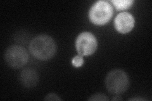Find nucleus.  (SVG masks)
<instances>
[{"mask_svg":"<svg viewBox=\"0 0 152 101\" xmlns=\"http://www.w3.org/2000/svg\"><path fill=\"white\" fill-rule=\"evenodd\" d=\"M29 51L33 57L41 61L51 59L56 52V45L52 38L45 34L35 37L30 42Z\"/></svg>","mask_w":152,"mask_h":101,"instance_id":"f257e3e1","label":"nucleus"},{"mask_svg":"<svg viewBox=\"0 0 152 101\" xmlns=\"http://www.w3.org/2000/svg\"><path fill=\"white\" fill-rule=\"evenodd\" d=\"M105 86L109 93L120 95L126 92L129 88V79L123 70H114L107 75Z\"/></svg>","mask_w":152,"mask_h":101,"instance_id":"f03ea898","label":"nucleus"},{"mask_svg":"<svg viewBox=\"0 0 152 101\" xmlns=\"http://www.w3.org/2000/svg\"><path fill=\"white\" fill-rule=\"evenodd\" d=\"M113 15V8L110 4L105 1H98L90 9L89 16L95 25H103L110 20Z\"/></svg>","mask_w":152,"mask_h":101,"instance_id":"7ed1b4c3","label":"nucleus"},{"mask_svg":"<svg viewBox=\"0 0 152 101\" xmlns=\"http://www.w3.org/2000/svg\"><path fill=\"white\" fill-rule=\"evenodd\" d=\"M4 56L7 63L13 68H22L27 63L28 59V55L25 48L17 45L8 47Z\"/></svg>","mask_w":152,"mask_h":101,"instance_id":"20e7f679","label":"nucleus"},{"mask_svg":"<svg viewBox=\"0 0 152 101\" xmlns=\"http://www.w3.org/2000/svg\"><path fill=\"white\" fill-rule=\"evenodd\" d=\"M98 42L96 37L90 32H83L77 37L75 47L80 56L93 54L97 49Z\"/></svg>","mask_w":152,"mask_h":101,"instance_id":"39448f33","label":"nucleus"},{"mask_svg":"<svg viewBox=\"0 0 152 101\" xmlns=\"http://www.w3.org/2000/svg\"><path fill=\"white\" fill-rule=\"evenodd\" d=\"M134 18L127 12H123L116 17L114 24L116 30L122 33L130 32L134 26Z\"/></svg>","mask_w":152,"mask_h":101,"instance_id":"423d86ee","label":"nucleus"},{"mask_svg":"<svg viewBox=\"0 0 152 101\" xmlns=\"http://www.w3.org/2000/svg\"><path fill=\"white\" fill-rule=\"evenodd\" d=\"M19 78L21 84L26 88L34 87L39 81V75L37 72L31 68H27L22 70Z\"/></svg>","mask_w":152,"mask_h":101,"instance_id":"0eeeda50","label":"nucleus"},{"mask_svg":"<svg viewBox=\"0 0 152 101\" xmlns=\"http://www.w3.org/2000/svg\"><path fill=\"white\" fill-rule=\"evenodd\" d=\"M112 3L117 10H124L129 8L134 1L132 0H112Z\"/></svg>","mask_w":152,"mask_h":101,"instance_id":"6e6552de","label":"nucleus"},{"mask_svg":"<svg viewBox=\"0 0 152 101\" xmlns=\"http://www.w3.org/2000/svg\"><path fill=\"white\" fill-rule=\"evenodd\" d=\"M88 100H92V101H108L109 99L107 96L102 93H96L90 97Z\"/></svg>","mask_w":152,"mask_h":101,"instance_id":"1a4fd4ad","label":"nucleus"},{"mask_svg":"<svg viewBox=\"0 0 152 101\" xmlns=\"http://www.w3.org/2000/svg\"><path fill=\"white\" fill-rule=\"evenodd\" d=\"M72 65L75 67H77V68H78V67L83 66V65L84 63V60L82 56H80V55L76 56L72 59Z\"/></svg>","mask_w":152,"mask_h":101,"instance_id":"9d476101","label":"nucleus"},{"mask_svg":"<svg viewBox=\"0 0 152 101\" xmlns=\"http://www.w3.org/2000/svg\"><path fill=\"white\" fill-rule=\"evenodd\" d=\"M45 100H61V99L56 94H53V93H51L46 96L45 98Z\"/></svg>","mask_w":152,"mask_h":101,"instance_id":"9b49d317","label":"nucleus"},{"mask_svg":"<svg viewBox=\"0 0 152 101\" xmlns=\"http://www.w3.org/2000/svg\"><path fill=\"white\" fill-rule=\"evenodd\" d=\"M113 100H122V98H121L119 96H115V97H114L113 99H112Z\"/></svg>","mask_w":152,"mask_h":101,"instance_id":"f8f14e48","label":"nucleus"}]
</instances>
